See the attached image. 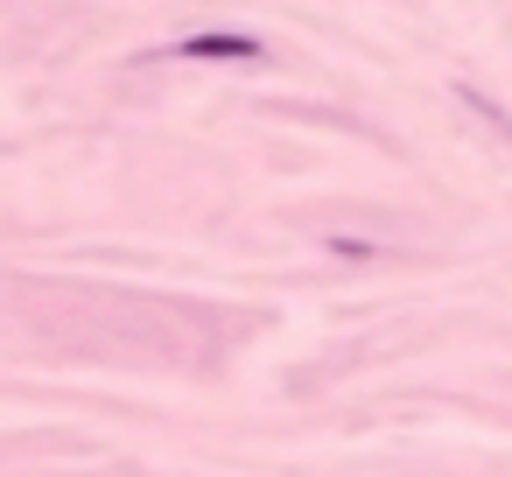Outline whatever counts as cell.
Instances as JSON below:
<instances>
[{
    "label": "cell",
    "mask_w": 512,
    "mask_h": 477,
    "mask_svg": "<svg viewBox=\"0 0 512 477\" xmlns=\"http://www.w3.org/2000/svg\"><path fill=\"white\" fill-rule=\"evenodd\" d=\"M183 57H197V64H246V57H260V36H190Z\"/></svg>",
    "instance_id": "1"
}]
</instances>
